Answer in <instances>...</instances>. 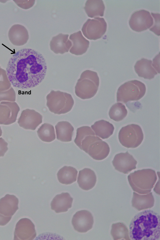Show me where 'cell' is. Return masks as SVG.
I'll return each mask as SVG.
<instances>
[{
  "label": "cell",
  "instance_id": "12",
  "mask_svg": "<svg viewBox=\"0 0 160 240\" xmlns=\"http://www.w3.org/2000/svg\"><path fill=\"white\" fill-rule=\"evenodd\" d=\"M34 224L29 219L22 218L17 222L14 232V240H32L36 236Z\"/></svg>",
  "mask_w": 160,
  "mask_h": 240
},
{
  "label": "cell",
  "instance_id": "29",
  "mask_svg": "<svg viewBox=\"0 0 160 240\" xmlns=\"http://www.w3.org/2000/svg\"><path fill=\"white\" fill-rule=\"evenodd\" d=\"M127 114L128 111L125 105L120 102L113 105L110 109L108 113L110 118L116 122L122 120Z\"/></svg>",
  "mask_w": 160,
  "mask_h": 240
},
{
  "label": "cell",
  "instance_id": "16",
  "mask_svg": "<svg viewBox=\"0 0 160 240\" xmlns=\"http://www.w3.org/2000/svg\"><path fill=\"white\" fill-rule=\"evenodd\" d=\"M8 37L13 45L16 46H22L27 42L29 38V34L25 27L20 24H15L10 28Z\"/></svg>",
  "mask_w": 160,
  "mask_h": 240
},
{
  "label": "cell",
  "instance_id": "18",
  "mask_svg": "<svg viewBox=\"0 0 160 240\" xmlns=\"http://www.w3.org/2000/svg\"><path fill=\"white\" fill-rule=\"evenodd\" d=\"M72 43L70 52L76 55H81L85 53L89 47V41L83 36L79 31L71 34L69 38Z\"/></svg>",
  "mask_w": 160,
  "mask_h": 240
},
{
  "label": "cell",
  "instance_id": "9",
  "mask_svg": "<svg viewBox=\"0 0 160 240\" xmlns=\"http://www.w3.org/2000/svg\"><path fill=\"white\" fill-rule=\"evenodd\" d=\"M107 28V24L104 19L97 17L92 19H88L83 24L81 30L87 38L96 40L104 34Z\"/></svg>",
  "mask_w": 160,
  "mask_h": 240
},
{
  "label": "cell",
  "instance_id": "32",
  "mask_svg": "<svg viewBox=\"0 0 160 240\" xmlns=\"http://www.w3.org/2000/svg\"><path fill=\"white\" fill-rule=\"evenodd\" d=\"M8 143L2 138H0V157L4 156L8 150Z\"/></svg>",
  "mask_w": 160,
  "mask_h": 240
},
{
  "label": "cell",
  "instance_id": "31",
  "mask_svg": "<svg viewBox=\"0 0 160 240\" xmlns=\"http://www.w3.org/2000/svg\"><path fill=\"white\" fill-rule=\"evenodd\" d=\"M20 8L27 9L31 8L34 5L35 0H13Z\"/></svg>",
  "mask_w": 160,
  "mask_h": 240
},
{
  "label": "cell",
  "instance_id": "33",
  "mask_svg": "<svg viewBox=\"0 0 160 240\" xmlns=\"http://www.w3.org/2000/svg\"><path fill=\"white\" fill-rule=\"evenodd\" d=\"M160 52L158 53L153 58L152 66L158 73H160L159 60Z\"/></svg>",
  "mask_w": 160,
  "mask_h": 240
},
{
  "label": "cell",
  "instance_id": "14",
  "mask_svg": "<svg viewBox=\"0 0 160 240\" xmlns=\"http://www.w3.org/2000/svg\"><path fill=\"white\" fill-rule=\"evenodd\" d=\"M112 163L116 170L127 174L136 169L137 162L132 156L127 151L116 154Z\"/></svg>",
  "mask_w": 160,
  "mask_h": 240
},
{
  "label": "cell",
  "instance_id": "4",
  "mask_svg": "<svg viewBox=\"0 0 160 240\" xmlns=\"http://www.w3.org/2000/svg\"><path fill=\"white\" fill-rule=\"evenodd\" d=\"M128 178L133 190L142 194L150 192L157 179L155 171L149 168L135 171Z\"/></svg>",
  "mask_w": 160,
  "mask_h": 240
},
{
  "label": "cell",
  "instance_id": "7",
  "mask_svg": "<svg viewBox=\"0 0 160 240\" xmlns=\"http://www.w3.org/2000/svg\"><path fill=\"white\" fill-rule=\"evenodd\" d=\"M145 85L142 82L134 80L121 85L117 93V101L126 103L130 101H137L142 98L146 92Z\"/></svg>",
  "mask_w": 160,
  "mask_h": 240
},
{
  "label": "cell",
  "instance_id": "20",
  "mask_svg": "<svg viewBox=\"0 0 160 240\" xmlns=\"http://www.w3.org/2000/svg\"><path fill=\"white\" fill-rule=\"evenodd\" d=\"M152 61L144 58H142L137 61L134 66L135 71L139 77L151 80L158 74L152 66Z\"/></svg>",
  "mask_w": 160,
  "mask_h": 240
},
{
  "label": "cell",
  "instance_id": "6",
  "mask_svg": "<svg viewBox=\"0 0 160 240\" xmlns=\"http://www.w3.org/2000/svg\"><path fill=\"white\" fill-rule=\"evenodd\" d=\"M46 106L55 114H64L70 112L74 104L71 95L59 90H52L46 97Z\"/></svg>",
  "mask_w": 160,
  "mask_h": 240
},
{
  "label": "cell",
  "instance_id": "26",
  "mask_svg": "<svg viewBox=\"0 0 160 240\" xmlns=\"http://www.w3.org/2000/svg\"><path fill=\"white\" fill-rule=\"evenodd\" d=\"M78 172L71 166H64L61 168L57 174L58 179L62 184H71L76 181Z\"/></svg>",
  "mask_w": 160,
  "mask_h": 240
},
{
  "label": "cell",
  "instance_id": "17",
  "mask_svg": "<svg viewBox=\"0 0 160 240\" xmlns=\"http://www.w3.org/2000/svg\"><path fill=\"white\" fill-rule=\"evenodd\" d=\"M68 34L59 33L53 37L50 43V49L56 54H63L68 52L72 46Z\"/></svg>",
  "mask_w": 160,
  "mask_h": 240
},
{
  "label": "cell",
  "instance_id": "19",
  "mask_svg": "<svg viewBox=\"0 0 160 240\" xmlns=\"http://www.w3.org/2000/svg\"><path fill=\"white\" fill-rule=\"evenodd\" d=\"M73 198L68 192L56 195L51 203V209L56 213L66 212L71 208Z\"/></svg>",
  "mask_w": 160,
  "mask_h": 240
},
{
  "label": "cell",
  "instance_id": "11",
  "mask_svg": "<svg viewBox=\"0 0 160 240\" xmlns=\"http://www.w3.org/2000/svg\"><path fill=\"white\" fill-rule=\"evenodd\" d=\"M154 20L150 12L145 10L141 9L134 12L129 21L131 28L137 32L146 30L153 25Z\"/></svg>",
  "mask_w": 160,
  "mask_h": 240
},
{
  "label": "cell",
  "instance_id": "27",
  "mask_svg": "<svg viewBox=\"0 0 160 240\" xmlns=\"http://www.w3.org/2000/svg\"><path fill=\"white\" fill-rule=\"evenodd\" d=\"M111 234L114 240L130 239L128 228L123 222L113 223L112 225Z\"/></svg>",
  "mask_w": 160,
  "mask_h": 240
},
{
  "label": "cell",
  "instance_id": "24",
  "mask_svg": "<svg viewBox=\"0 0 160 240\" xmlns=\"http://www.w3.org/2000/svg\"><path fill=\"white\" fill-rule=\"evenodd\" d=\"M96 136L102 139H106L111 136L113 133L114 128L109 122L101 120L96 122L91 126Z\"/></svg>",
  "mask_w": 160,
  "mask_h": 240
},
{
  "label": "cell",
  "instance_id": "1",
  "mask_svg": "<svg viewBox=\"0 0 160 240\" xmlns=\"http://www.w3.org/2000/svg\"><path fill=\"white\" fill-rule=\"evenodd\" d=\"M47 64L40 52L32 49L18 50L9 59L6 72L12 86L21 89L32 88L44 79Z\"/></svg>",
  "mask_w": 160,
  "mask_h": 240
},
{
  "label": "cell",
  "instance_id": "28",
  "mask_svg": "<svg viewBox=\"0 0 160 240\" xmlns=\"http://www.w3.org/2000/svg\"><path fill=\"white\" fill-rule=\"evenodd\" d=\"M37 133L40 139L42 141L51 142L56 138L55 130L51 124L45 123L38 128Z\"/></svg>",
  "mask_w": 160,
  "mask_h": 240
},
{
  "label": "cell",
  "instance_id": "15",
  "mask_svg": "<svg viewBox=\"0 0 160 240\" xmlns=\"http://www.w3.org/2000/svg\"><path fill=\"white\" fill-rule=\"evenodd\" d=\"M42 116L34 110L27 109L21 114L18 122L19 126L27 130H34L42 122Z\"/></svg>",
  "mask_w": 160,
  "mask_h": 240
},
{
  "label": "cell",
  "instance_id": "34",
  "mask_svg": "<svg viewBox=\"0 0 160 240\" xmlns=\"http://www.w3.org/2000/svg\"><path fill=\"white\" fill-rule=\"evenodd\" d=\"M159 182V179L158 182H157V184L155 187L153 189L154 192H155L156 193L159 195L160 190H159V187H158V186L159 185V183L158 185V183Z\"/></svg>",
  "mask_w": 160,
  "mask_h": 240
},
{
  "label": "cell",
  "instance_id": "5",
  "mask_svg": "<svg viewBox=\"0 0 160 240\" xmlns=\"http://www.w3.org/2000/svg\"><path fill=\"white\" fill-rule=\"evenodd\" d=\"M99 85V78L97 72L85 70L78 80L75 87V94L83 100L91 98L96 94Z\"/></svg>",
  "mask_w": 160,
  "mask_h": 240
},
{
  "label": "cell",
  "instance_id": "3",
  "mask_svg": "<svg viewBox=\"0 0 160 240\" xmlns=\"http://www.w3.org/2000/svg\"><path fill=\"white\" fill-rule=\"evenodd\" d=\"M95 135L90 127L82 126L77 129L74 142L80 149L93 159L102 160L108 156L110 148L106 142Z\"/></svg>",
  "mask_w": 160,
  "mask_h": 240
},
{
  "label": "cell",
  "instance_id": "35",
  "mask_svg": "<svg viewBox=\"0 0 160 240\" xmlns=\"http://www.w3.org/2000/svg\"><path fill=\"white\" fill-rule=\"evenodd\" d=\"M2 131L1 130V127H0V137H1L2 135Z\"/></svg>",
  "mask_w": 160,
  "mask_h": 240
},
{
  "label": "cell",
  "instance_id": "13",
  "mask_svg": "<svg viewBox=\"0 0 160 240\" xmlns=\"http://www.w3.org/2000/svg\"><path fill=\"white\" fill-rule=\"evenodd\" d=\"M72 223L74 229L81 233L86 232L93 226V216L89 211L82 210L77 212L73 216Z\"/></svg>",
  "mask_w": 160,
  "mask_h": 240
},
{
  "label": "cell",
  "instance_id": "8",
  "mask_svg": "<svg viewBox=\"0 0 160 240\" xmlns=\"http://www.w3.org/2000/svg\"><path fill=\"white\" fill-rule=\"evenodd\" d=\"M120 143L128 148H135L142 142L144 135L141 127L138 125L132 124L122 127L118 135Z\"/></svg>",
  "mask_w": 160,
  "mask_h": 240
},
{
  "label": "cell",
  "instance_id": "2",
  "mask_svg": "<svg viewBox=\"0 0 160 240\" xmlns=\"http://www.w3.org/2000/svg\"><path fill=\"white\" fill-rule=\"evenodd\" d=\"M159 214L151 210L140 212L133 218L129 225V236L132 240H159Z\"/></svg>",
  "mask_w": 160,
  "mask_h": 240
},
{
  "label": "cell",
  "instance_id": "22",
  "mask_svg": "<svg viewBox=\"0 0 160 240\" xmlns=\"http://www.w3.org/2000/svg\"><path fill=\"white\" fill-rule=\"evenodd\" d=\"M154 203V198L152 192L144 195L133 192L132 205L138 211L150 208L153 206Z\"/></svg>",
  "mask_w": 160,
  "mask_h": 240
},
{
  "label": "cell",
  "instance_id": "23",
  "mask_svg": "<svg viewBox=\"0 0 160 240\" xmlns=\"http://www.w3.org/2000/svg\"><path fill=\"white\" fill-rule=\"evenodd\" d=\"M57 138L63 142L71 141L74 128L69 122L60 121L55 126Z\"/></svg>",
  "mask_w": 160,
  "mask_h": 240
},
{
  "label": "cell",
  "instance_id": "21",
  "mask_svg": "<svg viewBox=\"0 0 160 240\" xmlns=\"http://www.w3.org/2000/svg\"><path fill=\"white\" fill-rule=\"evenodd\" d=\"M97 181V177L93 171L89 168H84L79 171L77 182L83 190H88L93 188Z\"/></svg>",
  "mask_w": 160,
  "mask_h": 240
},
{
  "label": "cell",
  "instance_id": "10",
  "mask_svg": "<svg viewBox=\"0 0 160 240\" xmlns=\"http://www.w3.org/2000/svg\"><path fill=\"white\" fill-rule=\"evenodd\" d=\"M19 200L13 195L6 194L0 199V226L6 225L18 209Z\"/></svg>",
  "mask_w": 160,
  "mask_h": 240
},
{
  "label": "cell",
  "instance_id": "30",
  "mask_svg": "<svg viewBox=\"0 0 160 240\" xmlns=\"http://www.w3.org/2000/svg\"><path fill=\"white\" fill-rule=\"evenodd\" d=\"M151 15L154 19V22H153V26L149 30L153 32L155 34L158 36L160 35V14L159 13H154L151 12Z\"/></svg>",
  "mask_w": 160,
  "mask_h": 240
},
{
  "label": "cell",
  "instance_id": "25",
  "mask_svg": "<svg viewBox=\"0 0 160 240\" xmlns=\"http://www.w3.org/2000/svg\"><path fill=\"white\" fill-rule=\"evenodd\" d=\"M88 16L91 18L102 17L105 9L103 2L102 0H88L84 8Z\"/></svg>",
  "mask_w": 160,
  "mask_h": 240
}]
</instances>
